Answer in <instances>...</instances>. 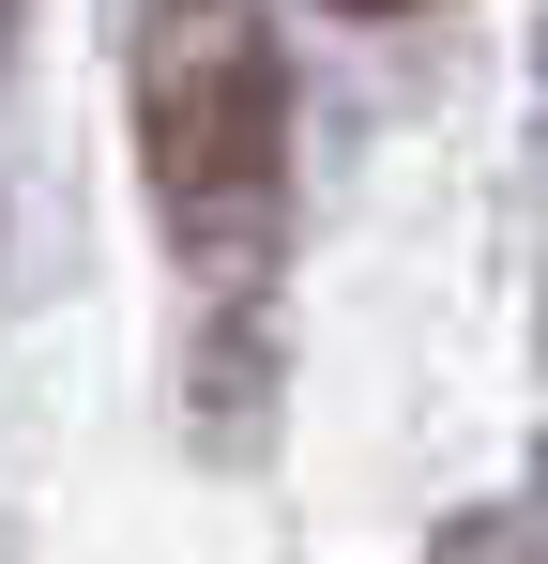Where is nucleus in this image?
Returning <instances> with one entry per match:
<instances>
[{
	"label": "nucleus",
	"mask_w": 548,
	"mask_h": 564,
	"mask_svg": "<svg viewBox=\"0 0 548 564\" xmlns=\"http://www.w3.org/2000/svg\"><path fill=\"white\" fill-rule=\"evenodd\" d=\"M336 15H427V0H336Z\"/></svg>",
	"instance_id": "f03ea898"
},
{
	"label": "nucleus",
	"mask_w": 548,
	"mask_h": 564,
	"mask_svg": "<svg viewBox=\"0 0 548 564\" xmlns=\"http://www.w3.org/2000/svg\"><path fill=\"white\" fill-rule=\"evenodd\" d=\"M138 169L198 260L260 245L274 169H289V62L260 0H153L138 31Z\"/></svg>",
	"instance_id": "f257e3e1"
}]
</instances>
